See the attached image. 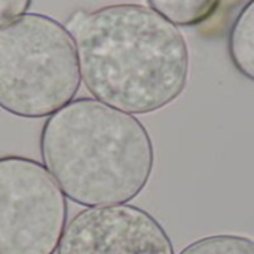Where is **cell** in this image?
<instances>
[{
  "instance_id": "7",
  "label": "cell",
  "mask_w": 254,
  "mask_h": 254,
  "mask_svg": "<svg viewBox=\"0 0 254 254\" xmlns=\"http://www.w3.org/2000/svg\"><path fill=\"white\" fill-rule=\"evenodd\" d=\"M149 7L176 27H196L219 10L222 0H146Z\"/></svg>"
},
{
  "instance_id": "9",
  "label": "cell",
  "mask_w": 254,
  "mask_h": 254,
  "mask_svg": "<svg viewBox=\"0 0 254 254\" xmlns=\"http://www.w3.org/2000/svg\"><path fill=\"white\" fill-rule=\"evenodd\" d=\"M33 0H0V27L27 13Z\"/></svg>"
},
{
  "instance_id": "3",
  "label": "cell",
  "mask_w": 254,
  "mask_h": 254,
  "mask_svg": "<svg viewBox=\"0 0 254 254\" xmlns=\"http://www.w3.org/2000/svg\"><path fill=\"white\" fill-rule=\"evenodd\" d=\"M82 76L73 36L55 18L25 13L0 27V109L49 118L74 100Z\"/></svg>"
},
{
  "instance_id": "10",
  "label": "cell",
  "mask_w": 254,
  "mask_h": 254,
  "mask_svg": "<svg viewBox=\"0 0 254 254\" xmlns=\"http://www.w3.org/2000/svg\"><path fill=\"white\" fill-rule=\"evenodd\" d=\"M85 13H86V10L79 9V10L73 12V13L67 18V21L64 22V27L68 30V33H70V34H73V33L76 31V28L80 25V22H82V19H83Z\"/></svg>"
},
{
  "instance_id": "2",
  "label": "cell",
  "mask_w": 254,
  "mask_h": 254,
  "mask_svg": "<svg viewBox=\"0 0 254 254\" xmlns=\"http://www.w3.org/2000/svg\"><path fill=\"white\" fill-rule=\"evenodd\" d=\"M39 146L43 165L64 196L88 208L132 201L155 167L146 127L95 98H76L49 116Z\"/></svg>"
},
{
  "instance_id": "1",
  "label": "cell",
  "mask_w": 254,
  "mask_h": 254,
  "mask_svg": "<svg viewBox=\"0 0 254 254\" xmlns=\"http://www.w3.org/2000/svg\"><path fill=\"white\" fill-rule=\"evenodd\" d=\"M71 36L85 88L113 109L149 115L186 89V39L147 6L115 3L86 12Z\"/></svg>"
},
{
  "instance_id": "8",
  "label": "cell",
  "mask_w": 254,
  "mask_h": 254,
  "mask_svg": "<svg viewBox=\"0 0 254 254\" xmlns=\"http://www.w3.org/2000/svg\"><path fill=\"white\" fill-rule=\"evenodd\" d=\"M179 254H254V240L243 235H211L201 238Z\"/></svg>"
},
{
  "instance_id": "6",
  "label": "cell",
  "mask_w": 254,
  "mask_h": 254,
  "mask_svg": "<svg viewBox=\"0 0 254 254\" xmlns=\"http://www.w3.org/2000/svg\"><path fill=\"white\" fill-rule=\"evenodd\" d=\"M228 51L234 67L254 82V0L237 15L228 37Z\"/></svg>"
},
{
  "instance_id": "4",
  "label": "cell",
  "mask_w": 254,
  "mask_h": 254,
  "mask_svg": "<svg viewBox=\"0 0 254 254\" xmlns=\"http://www.w3.org/2000/svg\"><path fill=\"white\" fill-rule=\"evenodd\" d=\"M67 213V199L43 164L0 156V254H55Z\"/></svg>"
},
{
  "instance_id": "5",
  "label": "cell",
  "mask_w": 254,
  "mask_h": 254,
  "mask_svg": "<svg viewBox=\"0 0 254 254\" xmlns=\"http://www.w3.org/2000/svg\"><path fill=\"white\" fill-rule=\"evenodd\" d=\"M58 254H174L162 225L146 210L129 205L79 211L63 232Z\"/></svg>"
}]
</instances>
